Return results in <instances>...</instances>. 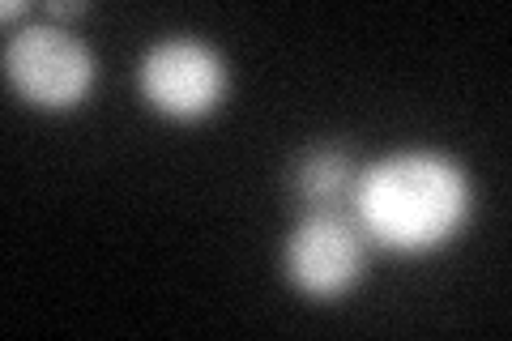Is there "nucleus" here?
Wrapping results in <instances>:
<instances>
[{
	"mask_svg": "<svg viewBox=\"0 0 512 341\" xmlns=\"http://www.w3.org/2000/svg\"><path fill=\"white\" fill-rule=\"evenodd\" d=\"M470 209V171L436 150H397L363 162L350 197L367 243L397 256H427L453 243L466 231Z\"/></svg>",
	"mask_w": 512,
	"mask_h": 341,
	"instance_id": "obj_1",
	"label": "nucleus"
},
{
	"mask_svg": "<svg viewBox=\"0 0 512 341\" xmlns=\"http://www.w3.org/2000/svg\"><path fill=\"white\" fill-rule=\"evenodd\" d=\"M0 64H5L9 90L39 111L82 107L99 81V60H94L90 43L52 18L9 30Z\"/></svg>",
	"mask_w": 512,
	"mask_h": 341,
	"instance_id": "obj_2",
	"label": "nucleus"
},
{
	"mask_svg": "<svg viewBox=\"0 0 512 341\" xmlns=\"http://www.w3.org/2000/svg\"><path fill=\"white\" fill-rule=\"evenodd\" d=\"M372 243L350 209L299 214L282 243V273L308 299H342L363 278Z\"/></svg>",
	"mask_w": 512,
	"mask_h": 341,
	"instance_id": "obj_4",
	"label": "nucleus"
},
{
	"mask_svg": "<svg viewBox=\"0 0 512 341\" xmlns=\"http://www.w3.org/2000/svg\"><path fill=\"white\" fill-rule=\"evenodd\" d=\"M18 13H26V5H22V0H18V5H13V0H9V5H5V22H13V18H18Z\"/></svg>",
	"mask_w": 512,
	"mask_h": 341,
	"instance_id": "obj_6",
	"label": "nucleus"
},
{
	"mask_svg": "<svg viewBox=\"0 0 512 341\" xmlns=\"http://www.w3.org/2000/svg\"><path fill=\"white\" fill-rule=\"evenodd\" d=\"M227 56L201 35H167L137 60V90L167 120H205L227 99Z\"/></svg>",
	"mask_w": 512,
	"mask_h": 341,
	"instance_id": "obj_3",
	"label": "nucleus"
},
{
	"mask_svg": "<svg viewBox=\"0 0 512 341\" xmlns=\"http://www.w3.org/2000/svg\"><path fill=\"white\" fill-rule=\"evenodd\" d=\"M355 154L346 145H312L291 167V197L299 214H329V209H350L359 180Z\"/></svg>",
	"mask_w": 512,
	"mask_h": 341,
	"instance_id": "obj_5",
	"label": "nucleus"
}]
</instances>
